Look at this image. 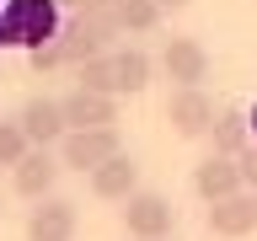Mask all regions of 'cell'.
Instances as JSON below:
<instances>
[{
	"mask_svg": "<svg viewBox=\"0 0 257 241\" xmlns=\"http://www.w3.org/2000/svg\"><path fill=\"white\" fill-rule=\"evenodd\" d=\"M0 16H6V43H22L27 54L32 48H48L64 27L54 0H6Z\"/></svg>",
	"mask_w": 257,
	"mask_h": 241,
	"instance_id": "obj_1",
	"label": "cell"
},
{
	"mask_svg": "<svg viewBox=\"0 0 257 241\" xmlns=\"http://www.w3.org/2000/svg\"><path fill=\"white\" fill-rule=\"evenodd\" d=\"M123 156V140H118V129H70L59 140V166H75L80 177H91L102 161Z\"/></svg>",
	"mask_w": 257,
	"mask_h": 241,
	"instance_id": "obj_2",
	"label": "cell"
},
{
	"mask_svg": "<svg viewBox=\"0 0 257 241\" xmlns=\"http://www.w3.org/2000/svg\"><path fill=\"white\" fill-rule=\"evenodd\" d=\"M172 225H177V209H172L166 193L140 188L134 198H123V230L134 241H166V236H172Z\"/></svg>",
	"mask_w": 257,
	"mask_h": 241,
	"instance_id": "obj_3",
	"label": "cell"
},
{
	"mask_svg": "<svg viewBox=\"0 0 257 241\" xmlns=\"http://www.w3.org/2000/svg\"><path fill=\"white\" fill-rule=\"evenodd\" d=\"M214 118H220V107H214V96H209L204 86H188V91L166 96V124H172L182 140H204Z\"/></svg>",
	"mask_w": 257,
	"mask_h": 241,
	"instance_id": "obj_4",
	"label": "cell"
},
{
	"mask_svg": "<svg viewBox=\"0 0 257 241\" xmlns=\"http://www.w3.org/2000/svg\"><path fill=\"white\" fill-rule=\"evenodd\" d=\"M16 124H22V134H27L32 150H48V145H59L64 134H70V124H64V102H54V96H27L22 112H16Z\"/></svg>",
	"mask_w": 257,
	"mask_h": 241,
	"instance_id": "obj_5",
	"label": "cell"
},
{
	"mask_svg": "<svg viewBox=\"0 0 257 241\" xmlns=\"http://www.w3.org/2000/svg\"><path fill=\"white\" fill-rule=\"evenodd\" d=\"M161 70L177 80V91L204 86V80H209V48L198 43V38H166V48H161Z\"/></svg>",
	"mask_w": 257,
	"mask_h": 241,
	"instance_id": "obj_6",
	"label": "cell"
},
{
	"mask_svg": "<svg viewBox=\"0 0 257 241\" xmlns=\"http://www.w3.org/2000/svg\"><path fill=\"white\" fill-rule=\"evenodd\" d=\"M193 188H198L204 204H220V198L246 193V182H241V161H230V156H204L198 166H193Z\"/></svg>",
	"mask_w": 257,
	"mask_h": 241,
	"instance_id": "obj_7",
	"label": "cell"
},
{
	"mask_svg": "<svg viewBox=\"0 0 257 241\" xmlns=\"http://www.w3.org/2000/svg\"><path fill=\"white\" fill-rule=\"evenodd\" d=\"M80 209L70 198H43V204L27 214V241H75Z\"/></svg>",
	"mask_w": 257,
	"mask_h": 241,
	"instance_id": "obj_8",
	"label": "cell"
},
{
	"mask_svg": "<svg viewBox=\"0 0 257 241\" xmlns=\"http://www.w3.org/2000/svg\"><path fill=\"white\" fill-rule=\"evenodd\" d=\"M54 182H59V161L48 156V150H27L22 166H11V188L22 198H32V204L54 198Z\"/></svg>",
	"mask_w": 257,
	"mask_h": 241,
	"instance_id": "obj_9",
	"label": "cell"
},
{
	"mask_svg": "<svg viewBox=\"0 0 257 241\" xmlns=\"http://www.w3.org/2000/svg\"><path fill=\"white\" fill-rule=\"evenodd\" d=\"M86 182H91L96 198H107V204H123V198H134V193H140V166H134V156L123 150V156L102 161V166H96Z\"/></svg>",
	"mask_w": 257,
	"mask_h": 241,
	"instance_id": "obj_10",
	"label": "cell"
},
{
	"mask_svg": "<svg viewBox=\"0 0 257 241\" xmlns=\"http://www.w3.org/2000/svg\"><path fill=\"white\" fill-rule=\"evenodd\" d=\"M209 230L220 241H241L257 230V198L252 193H236V198H220V204H209Z\"/></svg>",
	"mask_w": 257,
	"mask_h": 241,
	"instance_id": "obj_11",
	"label": "cell"
},
{
	"mask_svg": "<svg viewBox=\"0 0 257 241\" xmlns=\"http://www.w3.org/2000/svg\"><path fill=\"white\" fill-rule=\"evenodd\" d=\"M64 124L70 129H118V96H96V91H70L64 96Z\"/></svg>",
	"mask_w": 257,
	"mask_h": 241,
	"instance_id": "obj_12",
	"label": "cell"
},
{
	"mask_svg": "<svg viewBox=\"0 0 257 241\" xmlns=\"http://www.w3.org/2000/svg\"><path fill=\"white\" fill-rule=\"evenodd\" d=\"M209 156H230V161H241V150L252 145V124H246V112L241 107H220V118L209 124Z\"/></svg>",
	"mask_w": 257,
	"mask_h": 241,
	"instance_id": "obj_13",
	"label": "cell"
},
{
	"mask_svg": "<svg viewBox=\"0 0 257 241\" xmlns=\"http://www.w3.org/2000/svg\"><path fill=\"white\" fill-rule=\"evenodd\" d=\"M107 59H112V86H118V96H140L145 86H150V54L145 48H107Z\"/></svg>",
	"mask_w": 257,
	"mask_h": 241,
	"instance_id": "obj_14",
	"label": "cell"
},
{
	"mask_svg": "<svg viewBox=\"0 0 257 241\" xmlns=\"http://www.w3.org/2000/svg\"><path fill=\"white\" fill-rule=\"evenodd\" d=\"M112 16H118V32H156L166 11L156 0H112Z\"/></svg>",
	"mask_w": 257,
	"mask_h": 241,
	"instance_id": "obj_15",
	"label": "cell"
},
{
	"mask_svg": "<svg viewBox=\"0 0 257 241\" xmlns=\"http://www.w3.org/2000/svg\"><path fill=\"white\" fill-rule=\"evenodd\" d=\"M27 150L32 145H27V134H22V124H16V118H0V166H22Z\"/></svg>",
	"mask_w": 257,
	"mask_h": 241,
	"instance_id": "obj_16",
	"label": "cell"
},
{
	"mask_svg": "<svg viewBox=\"0 0 257 241\" xmlns=\"http://www.w3.org/2000/svg\"><path fill=\"white\" fill-rule=\"evenodd\" d=\"M80 91H96V96H118V86H112V59L102 54V59L80 64Z\"/></svg>",
	"mask_w": 257,
	"mask_h": 241,
	"instance_id": "obj_17",
	"label": "cell"
},
{
	"mask_svg": "<svg viewBox=\"0 0 257 241\" xmlns=\"http://www.w3.org/2000/svg\"><path fill=\"white\" fill-rule=\"evenodd\" d=\"M27 59H32V70L43 75V70H59V64H64V54H59V43H48V48H32Z\"/></svg>",
	"mask_w": 257,
	"mask_h": 241,
	"instance_id": "obj_18",
	"label": "cell"
},
{
	"mask_svg": "<svg viewBox=\"0 0 257 241\" xmlns=\"http://www.w3.org/2000/svg\"><path fill=\"white\" fill-rule=\"evenodd\" d=\"M241 182H246V193H257V140L241 150Z\"/></svg>",
	"mask_w": 257,
	"mask_h": 241,
	"instance_id": "obj_19",
	"label": "cell"
},
{
	"mask_svg": "<svg viewBox=\"0 0 257 241\" xmlns=\"http://www.w3.org/2000/svg\"><path fill=\"white\" fill-rule=\"evenodd\" d=\"M161 11H182V6H193V0H156Z\"/></svg>",
	"mask_w": 257,
	"mask_h": 241,
	"instance_id": "obj_20",
	"label": "cell"
},
{
	"mask_svg": "<svg viewBox=\"0 0 257 241\" xmlns=\"http://www.w3.org/2000/svg\"><path fill=\"white\" fill-rule=\"evenodd\" d=\"M246 124H252V140H257V107H252V112H246Z\"/></svg>",
	"mask_w": 257,
	"mask_h": 241,
	"instance_id": "obj_21",
	"label": "cell"
},
{
	"mask_svg": "<svg viewBox=\"0 0 257 241\" xmlns=\"http://www.w3.org/2000/svg\"><path fill=\"white\" fill-rule=\"evenodd\" d=\"M54 6H86V0H54Z\"/></svg>",
	"mask_w": 257,
	"mask_h": 241,
	"instance_id": "obj_22",
	"label": "cell"
},
{
	"mask_svg": "<svg viewBox=\"0 0 257 241\" xmlns=\"http://www.w3.org/2000/svg\"><path fill=\"white\" fill-rule=\"evenodd\" d=\"M0 48H6V16H0Z\"/></svg>",
	"mask_w": 257,
	"mask_h": 241,
	"instance_id": "obj_23",
	"label": "cell"
},
{
	"mask_svg": "<svg viewBox=\"0 0 257 241\" xmlns=\"http://www.w3.org/2000/svg\"><path fill=\"white\" fill-rule=\"evenodd\" d=\"M252 198H257V193H252Z\"/></svg>",
	"mask_w": 257,
	"mask_h": 241,
	"instance_id": "obj_24",
	"label": "cell"
},
{
	"mask_svg": "<svg viewBox=\"0 0 257 241\" xmlns=\"http://www.w3.org/2000/svg\"><path fill=\"white\" fill-rule=\"evenodd\" d=\"M166 241H172V236H166Z\"/></svg>",
	"mask_w": 257,
	"mask_h": 241,
	"instance_id": "obj_25",
	"label": "cell"
}]
</instances>
